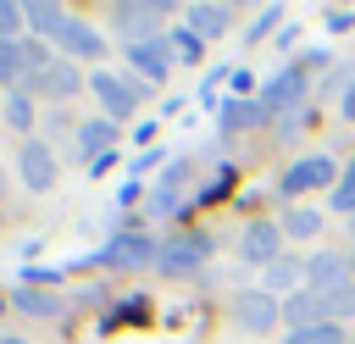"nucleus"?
Segmentation results:
<instances>
[{
  "instance_id": "f257e3e1",
  "label": "nucleus",
  "mask_w": 355,
  "mask_h": 344,
  "mask_svg": "<svg viewBox=\"0 0 355 344\" xmlns=\"http://www.w3.org/2000/svg\"><path fill=\"white\" fill-rule=\"evenodd\" d=\"M205 261H211V233H172L155 250V272H166V277H189Z\"/></svg>"
},
{
  "instance_id": "7c9ffc66",
  "label": "nucleus",
  "mask_w": 355,
  "mask_h": 344,
  "mask_svg": "<svg viewBox=\"0 0 355 344\" xmlns=\"http://www.w3.org/2000/svg\"><path fill=\"white\" fill-rule=\"evenodd\" d=\"M338 117H344V122H355V83L338 94Z\"/></svg>"
},
{
  "instance_id": "412c9836",
  "label": "nucleus",
  "mask_w": 355,
  "mask_h": 344,
  "mask_svg": "<svg viewBox=\"0 0 355 344\" xmlns=\"http://www.w3.org/2000/svg\"><path fill=\"white\" fill-rule=\"evenodd\" d=\"M11 300H17V311H28V316H61V300L44 294V289H17Z\"/></svg>"
},
{
  "instance_id": "a878e982",
  "label": "nucleus",
  "mask_w": 355,
  "mask_h": 344,
  "mask_svg": "<svg viewBox=\"0 0 355 344\" xmlns=\"http://www.w3.org/2000/svg\"><path fill=\"white\" fill-rule=\"evenodd\" d=\"M166 44H172V55H178V61H200V44H205V39H200V33H189V28H172V33H166Z\"/></svg>"
},
{
  "instance_id": "c756f323",
  "label": "nucleus",
  "mask_w": 355,
  "mask_h": 344,
  "mask_svg": "<svg viewBox=\"0 0 355 344\" xmlns=\"http://www.w3.org/2000/svg\"><path fill=\"white\" fill-rule=\"evenodd\" d=\"M322 22H327L333 33H349V28H355V11H349V6H327V17H322Z\"/></svg>"
},
{
  "instance_id": "6ab92c4d",
  "label": "nucleus",
  "mask_w": 355,
  "mask_h": 344,
  "mask_svg": "<svg viewBox=\"0 0 355 344\" xmlns=\"http://www.w3.org/2000/svg\"><path fill=\"white\" fill-rule=\"evenodd\" d=\"M283 344H349V333L338 322H316V327H294Z\"/></svg>"
},
{
  "instance_id": "473e14b6",
  "label": "nucleus",
  "mask_w": 355,
  "mask_h": 344,
  "mask_svg": "<svg viewBox=\"0 0 355 344\" xmlns=\"http://www.w3.org/2000/svg\"><path fill=\"white\" fill-rule=\"evenodd\" d=\"M349 266H355V255H349Z\"/></svg>"
},
{
  "instance_id": "f704fd0d",
  "label": "nucleus",
  "mask_w": 355,
  "mask_h": 344,
  "mask_svg": "<svg viewBox=\"0 0 355 344\" xmlns=\"http://www.w3.org/2000/svg\"><path fill=\"white\" fill-rule=\"evenodd\" d=\"M0 305H6V300H0Z\"/></svg>"
},
{
  "instance_id": "4be33fe9",
  "label": "nucleus",
  "mask_w": 355,
  "mask_h": 344,
  "mask_svg": "<svg viewBox=\"0 0 355 344\" xmlns=\"http://www.w3.org/2000/svg\"><path fill=\"white\" fill-rule=\"evenodd\" d=\"M255 122H266L255 100H222V128H255Z\"/></svg>"
},
{
  "instance_id": "dca6fc26",
  "label": "nucleus",
  "mask_w": 355,
  "mask_h": 344,
  "mask_svg": "<svg viewBox=\"0 0 355 344\" xmlns=\"http://www.w3.org/2000/svg\"><path fill=\"white\" fill-rule=\"evenodd\" d=\"M55 44L67 50V61H72V55H78V61H94V55H105V39H100L89 22H78V17L61 28V39H55Z\"/></svg>"
},
{
  "instance_id": "f03ea898",
  "label": "nucleus",
  "mask_w": 355,
  "mask_h": 344,
  "mask_svg": "<svg viewBox=\"0 0 355 344\" xmlns=\"http://www.w3.org/2000/svg\"><path fill=\"white\" fill-rule=\"evenodd\" d=\"M166 0H116L111 6V28H122L128 33V44H139V39H155V28L166 22Z\"/></svg>"
},
{
  "instance_id": "ddd939ff",
  "label": "nucleus",
  "mask_w": 355,
  "mask_h": 344,
  "mask_svg": "<svg viewBox=\"0 0 355 344\" xmlns=\"http://www.w3.org/2000/svg\"><path fill=\"white\" fill-rule=\"evenodd\" d=\"M33 89H39V94H50V100H72V94L83 89V72H78V67L61 55V61H50V67L33 78Z\"/></svg>"
},
{
  "instance_id": "f3484780",
  "label": "nucleus",
  "mask_w": 355,
  "mask_h": 344,
  "mask_svg": "<svg viewBox=\"0 0 355 344\" xmlns=\"http://www.w3.org/2000/svg\"><path fill=\"white\" fill-rule=\"evenodd\" d=\"M111 144H116V122H111V117H94V122L78 128V150H83L89 166H94L100 155H111Z\"/></svg>"
},
{
  "instance_id": "423d86ee",
  "label": "nucleus",
  "mask_w": 355,
  "mask_h": 344,
  "mask_svg": "<svg viewBox=\"0 0 355 344\" xmlns=\"http://www.w3.org/2000/svg\"><path fill=\"white\" fill-rule=\"evenodd\" d=\"M233 316H239L244 333H272V327L283 322V305H277V294H266V289H244V294L233 300Z\"/></svg>"
},
{
  "instance_id": "bb28decb",
  "label": "nucleus",
  "mask_w": 355,
  "mask_h": 344,
  "mask_svg": "<svg viewBox=\"0 0 355 344\" xmlns=\"http://www.w3.org/2000/svg\"><path fill=\"white\" fill-rule=\"evenodd\" d=\"M316 294H322V289H316ZM322 300H327V316H333V322H338V316H355V283H344V289H327Z\"/></svg>"
},
{
  "instance_id": "4468645a",
  "label": "nucleus",
  "mask_w": 355,
  "mask_h": 344,
  "mask_svg": "<svg viewBox=\"0 0 355 344\" xmlns=\"http://www.w3.org/2000/svg\"><path fill=\"white\" fill-rule=\"evenodd\" d=\"M183 22H189V33H200V39H216V33H227V22H233V6L194 0V6L183 11Z\"/></svg>"
},
{
  "instance_id": "0eeeda50",
  "label": "nucleus",
  "mask_w": 355,
  "mask_h": 344,
  "mask_svg": "<svg viewBox=\"0 0 355 344\" xmlns=\"http://www.w3.org/2000/svg\"><path fill=\"white\" fill-rule=\"evenodd\" d=\"M344 283H355V266H349V255H338V250H316V255H305V289H344Z\"/></svg>"
},
{
  "instance_id": "cd10ccee",
  "label": "nucleus",
  "mask_w": 355,
  "mask_h": 344,
  "mask_svg": "<svg viewBox=\"0 0 355 344\" xmlns=\"http://www.w3.org/2000/svg\"><path fill=\"white\" fill-rule=\"evenodd\" d=\"M277 22H283V6H261V17H255V22L244 28V39H266V33L277 28Z\"/></svg>"
},
{
  "instance_id": "b1692460",
  "label": "nucleus",
  "mask_w": 355,
  "mask_h": 344,
  "mask_svg": "<svg viewBox=\"0 0 355 344\" xmlns=\"http://www.w3.org/2000/svg\"><path fill=\"white\" fill-rule=\"evenodd\" d=\"M316 227H322V216H316L311 205H294V211L283 216V233H288V239H311Z\"/></svg>"
},
{
  "instance_id": "1a4fd4ad",
  "label": "nucleus",
  "mask_w": 355,
  "mask_h": 344,
  "mask_svg": "<svg viewBox=\"0 0 355 344\" xmlns=\"http://www.w3.org/2000/svg\"><path fill=\"white\" fill-rule=\"evenodd\" d=\"M155 250H161V244L144 239V233H116V239L100 250V261H105V266H150Z\"/></svg>"
},
{
  "instance_id": "6e6552de",
  "label": "nucleus",
  "mask_w": 355,
  "mask_h": 344,
  "mask_svg": "<svg viewBox=\"0 0 355 344\" xmlns=\"http://www.w3.org/2000/svg\"><path fill=\"white\" fill-rule=\"evenodd\" d=\"M239 255H244L250 266H272V261L283 255V227H277V222H250V227L239 233Z\"/></svg>"
},
{
  "instance_id": "2f4dec72",
  "label": "nucleus",
  "mask_w": 355,
  "mask_h": 344,
  "mask_svg": "<svg viewBox=\"0 0 355 344\" xmlns=\"http://www.w3.org/2000/svg\"><path fill=\"white\" fill-rule=\"evenodd\" d=\"M0 344H22V338H0Z\"/></svg>"
},
{
  "instance_id": "7ed1b4c3",
  "label": "nucleus",
  "mask_w": 355,
  "mask_h": 344,
  "mask_svg": "<svg viewBox=\"0 0 355 344\" xmlns=\"http://www.w3.org/2000/svg\"><path fill=\"white\" fill-rule=\"evenodd\" d=\"M344 172L333 166V155H300V161H288V172H283V194H311V189H333Z\"/></svg>"
},
{
  "instance_id": "a211bd4d",
  "label": "nucleus",
  "mask_w": 355,
  "mask_h": 344,
  "mask_svg": "<svg viewBox=\"0 0 355 344\" xmlns=\"http://www.w3.org/2000/svg\"><path fill=\"white\" fill-rule=\"evenodd\" d=\"M305 277V261H294V255H277L272 266H266V294H277V289H294Z\"/></svg>"
},
{
  "instance_id": "393cba45",
  "label": "nucleus",
  "mask_w": 355,
  "mask_h": 344,
  "mask_svg": "<svg viewBox=\"0 0 355 344\" xmlns=\"http://www.w3.org/2000/svg\"><path fill=\"white\" fill-rule=\"evenodd\" d=\"M333 211L355 216V161H344V178L333 183Z\"/></svg>"
},
{
  "instance_id": "c85d7f7f",
  "label": "nucleus",
  "mask_w": 355,
  "mask_h": 344,
  "mask_svg": "<svg viewBox=\"0 0 355 344\" xmlns=\"http://www.w3.org/2000/svg\"><path fill=\"white\" fill-rule=\"evenodd\" d=\"M28 22H22V6H11V0H0V39H17Z\"/></svg>"
},
{
  "instance_id": "39448f33",
  "label": "nucleus",
  "mask_w": 355,
  "mask_h": 344,
  "mask_svg": "<svg viewBox=\"0 0 355 344\" xmlns=\"http://www.w3.org/2000/svg\"><path fill=\"white\" fill-rule=\"evenodd\" d=\"M89 89L100 94V105H105V117L116 122V117H133V105H139V83L133 78H122V72H89Z\"/></svg>"
},
{
  "instance_id": "9d476101",
  "label": "nucleus",
  "mask_w": 355,
  "mask_h": 344,
  "mask_svg": "<svg viewBox=\"0 0 355 344\" xmlns=\"http://www.w3.org/2000/svg\"><path fill=\"white\" fill-rule=\"evenodd\" d=\"M128 67L133 72H144L150 83H161L166 78V67H172V44L155 33V39H139V44H128Z\"/></svg>"
},
{
  "instance_id": "5701e85b",
  "label": "nucleus",
  "mask_w": 355,
  "mask_h": 344,
  "mask_svg": "<svg viewBox=\"0 0 355 344\" xmlns=\"http://www.w3.org/2000/svg\"><path fill=\"white\" fill-rule=\"evenodd\" d=\"M28 72V55H22V39H0V83H17Z\"/></svg>"
},
{
  "instance_id": "20e7f679",
  "label": "nucleus",
  "mask_w": 355,
  "mask_h": 344,
  "mask_svg": "<svg viewBox=\"0 0 355 344\" xmlns=\"http://www.w3.org/2000/svg\"><path fill=\"white\" fill-rule=\"evenodd\" d=\"M300 100H305V72H300V67L277 72V78H272V83L255 94L261 117H294V111H300Z\"/></svg>"
},
{
  "instance_id": "aec40b11",
  "label": "nucleus",
  "mask_w": 355,
  "mask_h": 344,
  "mask_svg": "<svg viewBox=\"0 0 355 344\" xmlns=\"http://www.w3.org/2000/svg\"><path fill=\"white\" fill-rule=\"evenodd\" d=\"M0 111H6V122H11L17 133H28V128H33V94H28V89H11Z\"/></svg>"
},
{
  "instance_id": "2eb2a0df",
  "label": "nucleus",
  "mask_w": 355,
  "mask_h": 344,
  "mask_svg": "<svg viewBox=\"0 0 355 344\" xmlns=\"http://www.w3.org/2000/svg\"><path fill=\"white\" fill-rule=\"evenodd\" d=\"M22 22H28L33 33H44V39H61V28L72 22V11L55 6V0H28V6H22Z\"/></svg>"
},
{
  "instance_id": "9b49d317",
  "label": "nucleus",
  "mask_w": 355,
  "mask_h": 344,
  "mask_svg": "<svg viewBox=\"0 0 355 344\" xmlns=\"http://www.w3.org/2000/svg\"><path fill=\"white\" fill-rule=\"evenodd\" d=\"M316 322H333V316H327V300H322L316 289H294V294L283 300V327L294 333V327H316Z\"/></svg>"
},
{
  "instance_id": "72a5a7b5",
  "label": "nucleus",
  "mask_w": 355,
  "mask_h": 344,
  "mask_svg": "<svg viewBox=\"0 0 355 344\" xmlns=\"http://www.w3.org/2000/svg\"><path fill=\"white\" fill-rule=\"evenodd\" d=\"M349 344H355V338H349Z\"/></svg>"
},
{
  "instance_id": "f8f14e48",
  "label": "nucleus",
  "mask_w": 355,
  "mask_h": 344,
  "mask_svg": "<svg viewBox=\"0 0 355 344\" xmlns=\"http://www.w3.org/2000/svg\"><path fill=\"white\" fill-rule=\"evenodd\" d=\"M17 161H22V183H28V189H50V183H55V150H50L44 139H28Z\"/></svg>"
}]
</instances>
